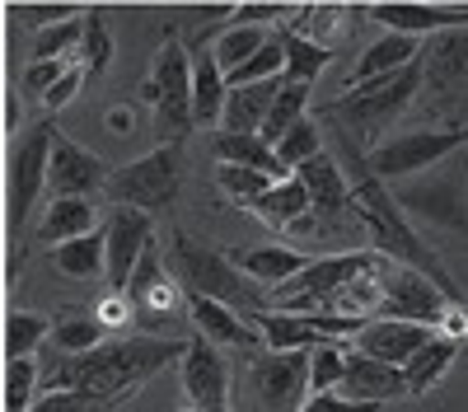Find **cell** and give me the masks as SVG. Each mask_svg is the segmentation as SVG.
I'll list each match as a JSON object with an SVG mask.
<instances>
[{
  "label": "cell",
  "mask_w": 468,
  "mask_h": 412,
  "mask_svg": "<svg viewBox=\"0 0 468 412\" xmlns=\"http://www.w3.org/2000/svg\"><path fill=\"white\" fill-rule=\"evenodd\" d=\"M187 343L178 337H108L99 352L85 356H52L43 365V394L75 389L103 403H127L150 375H160L169 361H183Z\"/></svg>",
  "instance_id": "cell-1"
},
{
  "label": "cell",
  "mask_w": 468,
  "mask_h": 412,
  "mask_svg": "<svg viewBox=\"0 0 468 412\" xmlns=\"http://www.w3.org/2000/svg\"><path fill=\"white\" fill-rule=\"evenodd\" d=\"M165 262H169V277L178 281V291H183L187 300H220V305L239 310V314H249V319H258L262 310H271V305H267V291L234 268L229 253L211 248L207 239L187 235V230H174V235H169Z\"/></svg>",
  "instance_id": "cell-2"
},
{
  "label": "cell",
  "mask_w": 468,
  "mask_h": 412,
  "mask_svg": "<svg viewBox=\"0 0 468 412\" xmlns=\"http://www.w3.org/2000/svg\"><path fill=\"white\" fill-rule=\"evenodd\" d=\"M421 85H426L421 61L408 66V70H399V75H379V80L351 85L337 103L324 108V127H337V136H346L356 150H366V155H370V150L384 141V132L412 108V99L421 94Z\"/></svg>",
  "instance_id": "cell-3"
},
{
  "label": "cell",
  "mask_w": 468,
  "mask_h": 412,
  "mask_svg": "<svg viewBox=\"0 0 468 412\" xmlns=\"http://www.w3.org/2000/svg\"><path fill=\"white\" fill-rule=\"evenodd\" d=\"M103 193L112 197V206H136L145 216H160L174 211L183 197V145H154L145 155H136L132 164L112 169Z\"/></svg>",
  "instance_id": "cell-4"
},
{
  "label": "cell",
  "mask_w": 468,
  "mask_h": 412,
  "mask_svg": "<svg viewBox=\"0 0 468 412\" xmlns=\"http://www.w3.org/2000/svg\"><path fill=\"white\" fill-rule=\"evenodd\" d=\"M141 103L150 108L154 118V132L165 136V145H183L192 136V127H197V112H192V52L183 43H169L160 48V57H154L145 85H141Z\"/></svg>",
  "instance_id": "cell-5"
},
{
  "label": "cell",
  "mask_w": 468,
  "mask_h": 412,
  "mask_svg": "<svg viewBox=\"0 0 468 412\" xmlns=\"http://www.w3.org/2000/svg\"><path fill=\"white\" fill-rule=\"evenodd\" d=\"M384 262L388 258H379L375 248H351V253L314 258L295 281H286L282 291H271V310H286V314H328L342 286L379 272Z\"/></svg>",
  "instance_id": "cell-6"
},
{
  "label": "cell",
  "mask_w": 468,
  "mask_h": 412,
  "mask_svg": "<svg viewBox=\"0 0 468 412\" xmlns=\"http://www.w3.org/2000/svg\"><path fill=\"white\" fill-rule=\"evenodd\" d=\"M468 145V127H421V132H394L384 136L375 150H370V169L384 178V183H408V178H421L441 169L445 160H454L459 150Z\"/></svg>",
  "instance_id": "cell-7"
},
{
  "label": "cell",
  "mask_w": 468,
  "mask_h": 412,
  "mask_svg": "<svg viewBox=\"0 0 468 412\" xmlns=\"http://www.w3.org/2000/svg\"><path fill=\"white\" fill-rule=\"evenodd\" d=\"M52 141H57V122L43 118V122H33L10 150V239H24V225H28L37 197L48 193Z\"/></svg>",
  "instance_id": "cell-8"
},
{
  "label": "cell",
  "mask_w": 468,
  "mask_h": 412,
  "mask_svg": "<svg viewBox=\"0 0 468 412\" xmlns=\"http://www.w3.org/2000/svg\"><path fill=\"white\" fill-rule=\"evenodd\" d=\"M394 197L408 216L431 220L436 230L468 235V164H441L421 178H408Z\"/></svg>",
  "instance_id": "cell-9"
},
{
  "label": "cell",
  "mask_w": 468,
  "mask_h": 412,
  "mask_svg": "<svg viewBox=\"0 0 468 412\" xmlns=\"http://www.w3.org/2000/svg\"><path fill=\"white\" fill-rule=\"evenodd\" d=\"M244 385L253 412H300L309 403V352H253Z\"/></svg>",
  "instance_id": "cell-10"
},
{
  "label": "cell",
  "mask_w": 468,
  "mask_h": 412,
  "mask_svg": "<svg viewBox=\"0 0 468 412\" xmlns=\"http://www.w3.org/2000/svg\"><path fill=\"white\" fill-rule=\"evenodd\" d=\"M454 310V300L412 268H399V262H384L379 272V314L375 319H403V323H426L436 328L445 323V314Z\"/></svg>",
  "instance_id": "cell-11"
},
{
  "label": "cell",
  "mask_w": 468,
  "mask_h": 412,
  "mask_svg": "<svg viewBox=\"0 0 468 412\" xmlns=\"http://www.w3.org/2000/svg\"><path fill=\"white\" fill-rule=\"evenodd\" d=\"M421 70L426 85L421 94H431V108H450L459 118V108L468 99V28H450L421 43Z\"/></svg>",
  "instance_id": "cell-12"
},
{
  "label": "cell",
  "mask_w": 468,
  "mask_h": 412,
  "mask_svg": "<svg viewBox=\"0 0 468 412\" xmlns=\"http://www.w3.org/2000/svg\"><path fill=\"white\" fill-rule=\"evenodd\" d=\"M103 239H108V286L127 291L145 248L154 244V216H145L136 206H112V216L103 225Z\"/></svg>",
  "instance_id": "cell-13"
},
{
  "label": "cell",
  "mask_w": 468,
  "mask_h": 412,
  "mask_svg": "<svg viewBox=\"0 0 468 412\" xmlns=\"http://www.w3.org/2000/svg\"><path fill=\"white\" fill-rule=\"evenodd\" d=\"M99 187H108L103 160L90 155L85 145H75L70 136L57 132V141H52V169H48V193H52V202H57V197H90V193H99Z\"/></svg>",
  "instance_id": "cell-14"
},
{
  "label": "cell",
  "mask_w": 468,
  "mask_h": 412,
  "mask_svg": "<svg viewBox=\"0 0 468 412\" xmlns=\"http://www.w3.org/2000/svg\"><path fill=\"white\" fill-rule=\"evenodd\" d=\"M225 389H229V370L216 343L207 337H187V356H183V394L192 403V412L207 407H225Z\"/></svg>",
  "instance_id": "cell-15"
},
{
  "label": "cell",
  "mask_w": 468,
  "mask_h": 412,
  "mask_svg": "<svg viewBox=\"0 0 468 412\" xmlns=\"http://www.w3.org/2000/svg\"><path fill=\"white\" fill-rule=\"evenodd\" d=\"M436 337V328H426V323H403V319H370L356 337H351V347H356L361 356H375L384 365H408L426 343Z\"/></svg>",
  "instance_id": "cell-16"
},
{
  "label": "cell",
  "mask_w": 468,
  "mask_h": 412,
  "mask_svg": "<svg viewBox=\"0 0 468 412\" xmlns=\"http://www.w3.org/2000/svg\"><path fill=\"white\" fill-rule=\"evenodd\" d=\"M192 323L207 343H216L220 352H262V333L249 314L220 305V300H187Z\"/></svg>",
  "instance_id": "cell-17"
},
{
  "label": "cell",
  "mask_w": 468,
  "mask_h": 412,
  "mask_svg": "<svg viewBox=\"0 0 468 412\" xmlns=\"http://www.w3.org/2000/svg\"><path fill=\"white\" fill-rule=\"evenodd\" d=\"M229 262L271 295V291H282L286 281H295L314 258H304L300 248H286V244H244V248H229Z\"/></svg>",
  "instance_id": "cell-18"
},
{
  "label": "cell",
  "mask_w": 468,
  "mask_h": 412,
  "mask_svg": "<svg viewBox=\"0 0 468 412\" xmlns=\"http://www.w3.org/2000/svg\"><path fill=\"white\" fill-rule=\"evenodd\" d=\"M370 19L384 33H408V37H436L450 28H468V5H370Z\"/></svg>",
  "instance_id": "cell-19"
},
{
  "label": "cell",
  "mask_w": 468,
  "mask_h": 412,
  "mask_svg": "<svg viewBox=\"0 0 468 412\" xmlns=\"http://www.w3.org/2000/svg\"><path fill=\"white\" fill-rule=\"evenodd\" d=\"M337 394L361 398V403H379V407L394 403V398H412L408 375L399 365H384L375 356H361L356 347H351V356H346V375H342V389Z\"/></svg>",
  "instance_id": "cell-20"
},
{
  "label": "cell",
  "mask_w": 468,
  "mask_h": 412,
  "mask_svg": "<svg viewBox=\"0 0 468 412\" xmlns=\"http://www.w3.org/2000/svg\"><path fill=\"white\" fill-rule=\"evenodd\" d=\"M295 178L304 183V193H309V202H314V216H319V220H337L342 211H351V178H346V169L337 164L333 150H324L319 160L300 164Z\"/></svg>",
  "instance_id": "cell-21"
},
{
  "label": "cell",
  "mask_w": 468,
  "mask_h": 412,
  "mask_svg": "<svg viewBox=\"0 0 468 412\" xmlns=\"http://www.w3.org/2000/svg\"><path fill=\"white\" fill-rule=\"evenodd\" d=\"M99 230V216H94V202L90 197H57L43 206V216H37V230H33V244L37 248H61L70 239H85Z\"/></svg>",
  "instance_id": "cell-22"
},
{
  "label": "cell",
  "mask_w": 468,
  "mask_h": 412,
  "mask_svg": "<svg viewBox=\"0 0 468 412\" xmlns=\"http://www.w3.org/2000/svg\"><path fill=\"white\" fill-rule=\"evenodd\" d=\"M421 61V37H408V33H379L375 43L356 57V70H351V85H366V80H379V75H399L408 66Z\"/></svg>",
  "instance_id": "cell-23"
},
{
  "label": "cell",
  "mask_w": 468,
  "mask_h": 412,
  "mask_svg": "<svg viewBox=\"0 0 468 412\" xmlns=\"http://www.w3.org/2000/svg\"><path fill=\"white\" fill-rule=\"evenodd\" d=\"M282 85H286V75H282V80H267V85H239V90H229V99H225V118H220V132L262 136V122L271 118V103H277Z\"/></svg>",
  "instance_id": "cell-24"
},
{
  "label": "cell",
  "mask_w": 468,
  "mask_h": 412,
  "mask_svg": "<svg viewBox=\"0 0 468 412\" xmlns=\"http://www.w3.org/2000/svg\"><path fill=\"white\" fill-rule=\"evenodd\" d=\"M211 155L220 160V164H239V169H258V174H267L271 183H286V178H295V174H286L282 169V160H277V150H271L262 136H239V132H216V141H211Z\"/></svg>",
  "instance_id": "cell-25"
},
{
  "label": "cell",
  "mask_w": 468,
  "mask_h": 412,
  "mask_svg": "<svg viewBox=\"0 0 468 412\" xmlns=\"http://www.w3.org/2000/svg\"><path fill=\"white\" fill-rule=\"evenodd\" d=\"M249 211H253L262 225H271V230H295L300 220H309L314 202H309V193H304L300 178H286V183H271Z\"/></svg>",
  "instance_id": "cell-26"
},
{
  "label": "cell",
  "mask_w": 468,
  "mask_h": 412,
  "mask_svg": "<svg viewBox=\"0 0 468 412\" xmlns=\"http://www.w3.org/2000/svg\"><path fill=\"white\" fill-rule=\"evenodd\" d=\"M225 99H229V80L216 52H197L192 57V112H197V127H211L225 118Z\"/></svg>",
  "instance_id": "cell-27"
},
{
  "label": "cell",
  "mask_w": 468,
  "mask_h": 412,
  "mask_svg": "<svg viewBox=\"0 0 468 412\" xmlns=\"http://www.w3.org/2000/svg\"><path fill=\"white\" fill-rule=\"evenodd\" d=\"M258 333H262V343H267V352H314V347H324L328 337L309 323L304 314H286V310H262L258 319Z\"/></svg>",
  "instance_id": "cell-28"
},
{
  "label": "cell",
  "mask_w": 468,
  "mask_h": 412,
  "mask_svg": "<svg viewBox=\"0 0 468 412\" xmlns=\"http://www.w3.org/2000/svg\"><path fill=\"white\" fill-rule=\"evenodd\" d=\"M48 258H52V268L61 277H70V281H99V277H108V239H103V230H94L85 239H70V244L52 248Z\"/></svg>",
  "instance_id": "cell-29"
},
{
  "label": "cell",
  "mask_w": 468,
  "mask_h": 412,
  "mask_svg": "<svg viewBox=\"0 0 468 412\" xmlns=\"http://www.w3.org/2000/svg\"><path fill=\"white\" fill-rule=\"evenodd\" d=\"M454 356H459V343L454 337H445V333H436L431 343H426L408 365H403V375H408V389H412V398H421V394H431L445 375H450V365H454Z\"/></svg>",
  "instance_id": "cell-30"
},
{
  "label": "cell",
  "mask_w": 468,
  "mask_h": 412,
  "mask_svg": "<svg viewBox=\"0 0 468 412\" xmlns=\"http://www.w3.org/2000/svg\"><path fill=\"white\" fill-rule=\"evenodd\" d=\"M282 43H286V80L291 85H314L319 75L328 70V61H333V48L314 43L309 33L282 28Z\"/></svg>",
  "instance_id": "cell-31"
},
{
  "label": "cell",
  "mask_w": 468,
  "mask_h": 412,
  "mask_svg": "<svg viewBox=\"0 0 468 412\" xmlns=\"http://www.w3.org/2000/svg\"><path fill=\"white\" fill-rule=\"evenodd\" d=\"M108 323L99 314H66L52 323V352L57 356H85V352H99L108 343Z\"/></svg>",
  "instance_id": "cell-32"
},
{
  "label": "cell",
  "mask_w": 468,
  "mask_h": 412,
  "mask_svg": "<svg viewBox=\"0 0 468 412\" xmlns=\"http://www.w3.org/2000/svg\"><path fill=\"white\" fill-rule=\"evenodd\" d=\"M271 150H277L282 169H286V174H295L300 164L319 160L324 150H328V132H324V122H319V118H304V122H295V127H291L277 145H271Z\"/></svg>",
  "instance_id": "cell-33"
},
{
  "label": "cell",
  "mask_w": 468,
  "mask_h": 412,
  "mask_svg": "<svg viewBox=\"0 0 468 412\" xmlns=\"http://www.w3.org/2000/svg\"><path fill=\"white\" fill-rule=\"evenodd\" d=\"M271 43V28H253V24H229L220 37H216V61H220V70L229 75V70H239L249 57H258L262 48Z\"/></svg>",
  "instance_id": "cell-34"
},
{
  "label": "cell",
  "mask_w": 468,
  "mask_h": 412,
  "mask_svg": "<svg viewBox=\"0 0 468 412\" xmlns=\"http://www.w3.org/2000/svg\"><path fill=\"white\" fill-rule=\"evenodd\" d=\"M309 99H314V85H282V94H277V103H271V118L262 122V141L267 145H277L295 122H304L309 118Z\"/></svg>",
  "instance_id": "cell-35"
},
{
  "label": "cell",
  "mask_w": 468,
  "mask_h": 412,
  "mask_svg": "<svg viewBox=\"0 0 468 412\" xmlns=\"http://www.w3.org/2000/svg\"><path fill=\"white\" fill-rule=\"evenodd\" d=\"M43 343H52V319H48V314L15 310V314L5 319V356H10V361L33 356Z\"/></svg>",
  "instance_id": "cell-36"
},
{
  "label": "cell",
  "mask_w": 468,
  "mask_h": 412,
  "mask_svg": "<svg viewBox=\"0 0 468 412\" xmlns=\"http://www.w3.org/2000/svg\"><path fill=\"white\" fill-rule=\"evenodd\" d=\"M90 80H103L108 66H112V33H108V15L103 10H85V43H80V57Z\"/></svg>",
  "instance_id": "cell-37"
},
{
  "label": "cell",
  "mask_w": 468,
  "mask_h": 412,
  "mask_svg": "<svg viewBox=\"0 0 468 412\" xmlns=\"http://www.w3.org/2000/svg\"><path fill=\"white\" fill-rule=\"evenodd\" d=\"M37 398H43V365L33 356L5 361V412H28Z\"/></svg>",
  "instance_id": "cell-38"
},
{
  "label": "cell",
  "mask_w": 468,
  "mask_h": 412,
  "mask_svg": "<svg viewBox=\"0 0 468 412\" xmlns=\"http://www.w3.org/2000/svg\"><path fill=\"white\" fill-rule=\"evenodd\" d=\"M286 75V43H282V33H271V43L258 52V57H249L239 70H229L225 80H229V90H239V85H267V80H282Z\"/></svg>",
  "instance_id": "cell-39"
},
{
  "label": "cell",
  "mask_w": 468,
  "mask_h": 412,
  "mask_svg": "<svg viewBox=\"0 0 468 412\" xmlns=\"http://www.w3.org/2000/svg\"><path fill=\"white\" fill-rule=\"evenodd\" d=\"M346 356H351V343H324V347L309 352V394H333V389H342Z\"/></svg>",
  "instance_id": "cell-40"
},
{
  "label": "cell",
  "mask_w": 468,
  "mask_h": 412,
  "mask_svg": "<svg viewBox=\"0 0 468 412\" xmlns=\"http://www.w3.org/2000/svg\"><path fill=\"white\" fill-rule=\"evenodd\" d=\"M85 43V15L80 19H66L57 28L33 33V61H66V57H80Z\"/></svg>",
  "instance_id": "cell-41"
},
{
  "label": "cell",
  "mask_w": 468,
  "mask_h": 412,
  "mask_svg": "<svg viewBox=\"0 0 468 412\" xmlns=\"http://www.w3.org/2000/svg\"><path fill=\"white\" fill-rule=\"evenodd\" d=\"M216 183H220V193H229L239 206H253L267 187H271V178L267 174H258V169H239V164H220L216 169Z\"/></svg>",
  "instance_id": "cell-42"
},
{
  "label": "cell",
  "mask_w": 468,
  "mask_h": 412,
  "mask_svg": "<svg viewBox=\"0 0 468 412\" xmlns=\"http://www.w3.org/2000/svg\"><path fill=\"white\" fill-rule=\"evenodd\" d=\"M122 403H103V398H90V394H75V389H52L43 394L28 412H117Z\"/></svg>",
  "instance_id": "cell-43"
},
{
  "label": "cell",
  "mask_w": 468,
  "mask_h": 412,
  "mask_svg": "<svg viewBox=\"0 0 468 412\" xmlns=\"http://www.w3.org/2000/svg\"><path fill=\"white\" fill-rule=\"evenodd\" d=\"M66 70H70V61H28V66L19 70V94H28V99H48Z\"/></svg>",
  "instance_id": "cell-44"
},
{
  "label": "cell",
  "mask_w": 468,
  "mask_h": 412,
  "mask_svg": "<svg viewBox=\"0 0 468 412\" xmlns=\"http://www.w3.org/2000/svg\"><path fill=\"white\" fill-rule=\"evenodd\" d=\"M10 15H19L33 33H43V28H57L66 19H80L85 10H75V5H10Z\"/></svg>",
  "instance_id": "cell-45"
},
{
  "label": "cell",
  "mask_w": 468,
  "mask_h": 412,
  "mask_svg": "<svg viewBox=\"0 0 468 412\" xmlns=\"http://www.w3.org/2000/svg\"><path fill=\"white\" fill-rule=\"evenodd\" d=\"M85 80H90V75H85V66H80V61H70V70H66V75H61V80H57V90H52V94L43 99V108H48V112H57V108H66V103H70L75 94H80V90H85Z\"/></svg>",
  "instance_id": "cell-46"
},
{
  "label": "cell",
  "mask_w": 468,
  "mask_h": 412,
  "mask_svg": "<svg viewBox=\"0 0 468 412\" xmlns=\"http://www.w3.org/2000/svg\"><path fill=\"white\" fill-rule=\"evenodd\" d=\"M300 412H379V403H361V398H346V394H309V403Z\"/></svg>",
  "instance_id": "cell-47"
},
{
  "label": "cell",
  "mask_w": 468,
  "mask_h": 412,
  "mask_svg": "<svg viewBox=\"0 0 468 412\" xmlns=\"http://www.w3.org/2000/svg\"><path fill=\"white\" fill-rule=\"evenodd\" d=\"M282 15H295V10L291 5H234V24H253V28H267Z\"/></svg>",
  "instance_id": "cell-48"
},
{
  "label": "cell",
  "mask_w": 468,
  "mask_h": 412,
  "mask_svg": "<svg viewBox=\"0 0 468 412\" xmlns=\"http://www.w3.org/2000/svg\"><path fill=\"white\" fill-rule=\"evenodd\" d=\"M454 127H468V99H463V108H459V118H454Z\"/></svg>",
  "instance_id": "cell-49"
},
{
  "label": "cell",
  "mask_w": 468,
  "mask_h": 412,
  "mask_svg": "<svg viewBox=\"0 0 468 412\" xmlns=\"http://www.w3.org/2000/svg\"><path fill=\"white\" fill-rule=\"evenodd\" d=\"M207 412H229V403H225V407H207Z\"/></svg>",
  "instance_id": "cell-50"
}]
</instances>
